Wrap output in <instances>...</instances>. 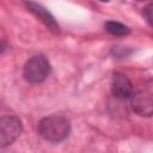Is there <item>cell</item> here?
<instances>
[{
    "mask_svg": "<svg viewBox=\"0 0 153 153\" xmlns=\"http://www.w3.org/2000/svg\"><path fill=\"white\" fill-rule=\"evenodd\" d=\"M38 134L49 142H60L71 133L69 121L61 115H51L42 118L37 126Z\"/></svg>",
    "mask_w": 153,
    "mask_h": 153,
    "instance_id": "6da1fadb",
    "label": "cell"
},
{
    "mask_svg": "<svg viewBox=\"0 0 153 153\" xmlns=\"http://www.w3.org/2000/svg\"><path fill=\"white\" fill-rule=\"evenodd\" d=\"M131 109L139 116H152L153 112V92H152V82H145L142 86H137L133 90L130 96Z\"/></svg>",
    "mask_w": 153,
    "mask_h": 153,
    "instance_id": "7a4b0ae2",
    "label": "cell"
},
{
    "mask_svg": "<svg viewBox=\"0 0 153 153\" xmlns=\"http://www.w3.org/2000/svg\"><path fill=\"white\" fill-rule=\"evenodd\" d=\"M50 73V63L43 55H33L30 57L23 69V75L26 81L38 84L47 79Z\"/></svg>",
    "mask_w": 153,
    "mask_h": 153,
    "instance_id": "3957f363",
    "label": "cell"
},
{
    "mask_svg": "<svg viewBox=\"0 0 153 153\" xmlns=\"http://www.w3.org/2000/svg\"><path fill=\"white\" fill-rule=\"evenodd\" d=\"M22 121L13 115L0 117V148L7 147L13 143L22 134Z\"/></svg>",
    "mask_w": 153,
    "mask_h": 153,
    "instance_id": "277c9868",
    "label": "cell"
},
{
    "mask_svg": "<svg viewBox=\"0 0 153 153\" xmlns=\"http://www.w3.org/2000/svg\"><path fill=\"white\" fill-rule=\"evenodd\" d=\"M111 93L117 99H128L130 98L134 86L129 78L120 72H115L111 78Z\"/></svg>",
    "mask_w": 153,
    "mask_h": 153,
    "instance_id": "5b68a950",
    "label": "cell"
},
{
    "mask_svg": "<svg viewBox=\"0 0 153 153\" xmlns=\"http://www.w3.org/2000/svg\"><path fill=\"white\" fill-rule=\"evenodd\" d=\"M25 7L27 8V11H30L33 16H36L50 31H53L54 33H59L60 31V26L59 24L56 23L55 18L50 14V12L43 7L42 5L37 4V2H32V1H29V2H25L24 4Z\"/></svg>",
    "mask_w": 153,
    "mask_h": 153,
    "instance_id": "8992f818",
    "label": "cell"
},
{
    "mask_svg": "<svg viewBox=\"0 0 153 153\" xmlns=\"http://www.w3.org/2000/svg\"><path fill=\"white\" fill-rule=\"evenodd\" d=\"M104 27L109 33L115 35V36H126L130 32V29L127 25H124L120 22H115V20L106 22L104 24Z\"/></svg>",
    "mask_w": 153,
    "mask_h": 153,
    "instance_id": "52a82bcc",
    "label": "cell"
},
{
    "mask_svg": "<svg viewBox=\"0 0 153 153\" xmlns=\"http://www.w3.org/2000/svg\"><path fill=\"white\" fill-rule=\"evenodd\" d=\"M152 8H153L152 4H148V5L143 8V11H142L143 17L146 18V20L148 22V24H149V25H152Z\"/></svg>",
    "mask_w": 153,
    "mask_h": 153,
    "instance_id": "ba28073f",
    "label": "cell"
},
{
    "mask_svg": "<svg viewBox=\"0 0 153 153\" xmlns=\"http://www.w3.org/2000/svg\"><path fill=\"white\" fill-rule=\"evenodd\" d=\"M6 48H7V43L5 41H0V54L4 53L6 50Z\"/></svg>",
    "mask_w": 153,
    "mask_h": 153,
    "instance_id": "9c48e42d",
    "label": "cell"
}]
</instances>
